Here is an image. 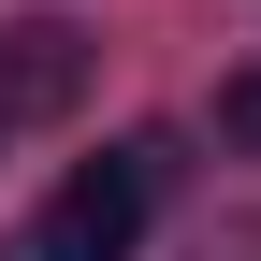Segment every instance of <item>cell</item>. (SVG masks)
<instances>
[{"instance_id":"cell-1","label":"cell","mask_w":261,"mask_h":261,"mask_svg":"<svg viewBox=\"0 0 261 261\" xmlns=\"http://www.w3.org/2000/svg\"><path fill=\"white\" fill-rule=\"evenodd\" d=\"M160 174H174V145H116V160H73V174L44 189V218H29V261H130L160 218Z\"/></svg>"},{"instance_id":"cell-2","label":"cell","mask_w":261,"mask_h":261,"mask_svg":"<svg viewBox=\"0 0 261 261\" xmlns=\"http://www.w3.org/2000/svg\"><path fill=\"white\" fill-rule=\"evenodd\" d=\"M73 87H87V44H73L58 15L0 29V130H15V116H73Z\"/></svg>"},{"instance_id":"cell-3","label":"cell","mask_w":261,"mask_h":261,"mask_svg":"<svg viewBox=\"0 0 261 261\" xmlns=\"http://www.w3.org/2000/svg\"><path fill=\"white\" fill-rule=\"evenodd\" d=\"M218 145H247V160H261V73H232V87H218Z\"/></svg>"}]
</instances>
